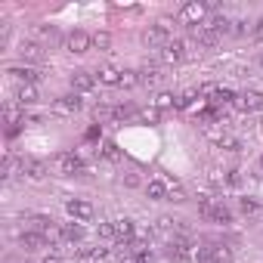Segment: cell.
I'll use <instances>...</instances> for the list:
<instances>
[{"label": "cell", "instance_id": "cell-1", "mask_svg": "<svg viewBox=\"0 0 263 263\" xmlns=\"http://www.w3.org/2000/svg\"><path fill=\"white\" fill-rule=\"evenodd\" d=\"M53 174H56V177H74V174H84L81 155H78V152H59L56 161H53Z\"/></svg>", "mask_w": 263, "mask_h": 263}, {"label": "cell", "instance_id": "cell-2", "mask_svg": "<svg viewBox=\"0 0 263 263\" xmlns=\"http://www.w3.org/2000/svg\"><path fill=\"white\" fill-rule=\"evenodd\" d=\"M208 4H201V0H189V4H183L180 10V22L189 25V28H201V22L208 19Z\"/></svg>", "mask_w": 263, "mask_h": 263}, {"label": "cell", "instance_id": "cell-3", "mask_svg": "<svg viewBox=\"0 0 263 263\" xmlns=\"http://www.w3.org/2000/svg\"><path fill=\"white\" fill-rule=\"evenodd\" d=\"M65 50L74 53V56L90 53V50H93V34H87V31H81V28L68 31V34H65Z\"/></svg>", "mask_w": 263, "mask_h": 263}, {"label": "cell", "instance_id": "cell-4", "mask_svg": "<svg viewBox=\"0 0 263 263\" xmlns=\"http://www.w3.org/2000/svg\"><path fill=\"white\" fill-rule=\"evenodd\" d=\"M65 211H68V217H71L74 223H90V220L96 217V208H93L87 198H68V201H65Z\"/></svg>", "mask_w": 263, "mask_h": 263}, {"label": "cell", "instance_id": "cell-5", "mask_svg": "<svg viewBox=\"0 0 263 263\" xmlns=\"http://www.w3.org/2000/svg\"><path fill=\"white\" fill-rule=\"evenodd\" d=\"M71 93H93L96 90V74H90V71H84V68H78V71H71Z\"/></svg>", "mask_w": 263, "mask_h": 263}, {"label": "cell", "instance_id": "cell-6", "mask_svg": "<svg viewBox=\"0 0 263 263\" xmlns=\"http://www.w3.org/2000/svg\"><path fill=\"white\" fill-rule=\"evenodd\" d=\"M186 56V44L183 41H167L161 50H158V59L164 62V65H174V62H180Z\"/></svg>", "mask_w": 263, "mask_h": 263}, {"label": "cell", "instance_id": "cell-7", "mask_svg": "<svg viewBox=\"0 0 263 263\" xmlns=\"http://www.w3.org/2000/svg\"><path fill=\"white\" fill-rule=\"evenodd\" d=\"M167 34H171L167 19H158L152 28H146V31H143V41H146V44H161V47H164V44H167Z\"/></svg>", "mask_w": 263, "mask_h": 263}, {"label": "cell", "instance_id": "cell-8", "mask_svg": "<svg viewBox=\"0 0 263 263\" xmlns=\"http://www.w3.org/2000/svg\"><path fill=\"white\" fill-rule=\"evenodd\" d=\"M143 192H146L149 201H167V198H171V189H167L164 180H149V183L143 186Z\"/></svg>", "mask_w": 263, "mask_h": 263}, {"label": "cell", "instance_id": "cell-9", "mask_svg": "<svg viewBox=\"0 0 263 263\" xmlns=\"http://www.w3.org/2000/svg\"><path fill=\"white\" fill-rule=\"evenodd\" d=\"M201 217H208V220H214V223H220V226H229V223H232V211H229L223 201H214Z\"/></svg>", "mask_w": 263, "mask_h": 263}, {"label": "cell", "instance_id": "cell-10", "mask_svg": "<svg viewBox=\"0 0 263 263\" xmlns=\"http://www.w3.org/2000/svg\"><path fill=\"white\" fill-rule=\"evenodd\" d=\"M19 248H22V251H41V248H47V235L28 229V232L19 235Z\"/></svg>", "mask_w": 263, "mask_h": 263}, {"label": "cell", "instance_id": "cell-11", "mask_svg": "<svg viewBox=\"0 0 263 263\" xmlns=\"http://www.w3.org/2000/svg\"><path fill=\"white\" fill-rule=\"evenodd\" d=\"M81 105H84L81 93H62V96L53 102V108H56V111H81Z\"/></svg>", "mask_w": 263, "mask_h": 263}, {"label": "cell", "instance_id": "cell-12", "mask_svg": "<svg viewBox=\"0 0 263 263\" xmlns=\"http://www.w3.org/2000/svg\"><path fill=\"white\" fill-rule=\"evenodd\" d=\"M22 174H25L28 180H44V177L50 174V164H44V161H37V158H28V161H22Z\"/></svg>", "mask_w": 263, "mask_h": 263}, {"label": "cell", "instance_id": "cell-13", "mask_svg": "<svg viewBox=\"0 0 263 263\" xmlns=\"http://www.w3.org/2000/svg\"><path fill=\"white\" fill-rule=\"evenodd\" d=\"M238 108H241V111H260V108H263V93L245 90V93L238 96Z\"/></svg>", "mask_w": 263, "mask_h": 263}, {"label": "cell", "instance_id": "cell-14", "mask_svg": "<svg viewBox=\"0 0 263 263\" xmlns=\"http://www.w3.org/2000/svg\"><path fill=\"white\" fill-rule=\"evenodd\" d=\"M96 81H99L102 87H121V71L111 68V65H105V68L96 71Z\"/></svg>", "mask_w": 263, "mask_h": 263}, {"label": "cell", "instance_id": "cell-15", "mask_svg": "<svg viewBox=\"0 0 263 263\" xmlns=\"http://www.w3.org/2000/svg\"><path fill=\"white\" fill-rule=\"evenodd\" d=\"M137 232V226H134V220L130 217H118L115 220V238H121V241H130V235Z\"/></svg>", "mask_w": 263, "mask_h": 263}, {"label": "cell", "instance_id": "cell-16", "mask_svg": "<svg viewBox=\"0 0 263 263\" xmlns=\"http://www.w3.org/2000/svg\"><path fill=\"white\" fill-rule=\"evenodd\" d=\"M16 99H19V105L25 108V105H34L41 96H37V87H34V84H22L19 93H16Z\"/></svg>", "mask_w": 263, "mask_h": 263}, {"label": "cell", "instance_id": "cell-17", "mask_svg": "<svg viewBox=\"0 0 263 263\" xmlns=\"http://www.w3.org/2000/svg\"><path fill=\"white\" fill-rule=\"evenodd\" d=\"M62 238H65L68 245H81V241H84V226H81V223H65V226H62Z\"/></svg>", "mask_w": 263, "mask_h": 263}, {"label": "cell", "instance_id": "cell-18", "mask_svg": "<svg viewBox=\"0 0 263 263\" xmlns=\"http://www.w3.org/2000/svg\"><path fill=\"white\" fill-rule=\"evenodd\" d=\"M19 56H22L25 62H37V59L44 56V50H41V47H37L34 41H25V44L19 47Z\"/></svg>", "mask_w": 263, "mask_h": 263}, {"label": "cell", "instance_id": "cell-19", "mask_svg": "<svg viewBox=\"0 0 263 263\" xmlns=\"http://www.w3.org/2000/svg\"><path fill=\"white\" fill-rule=\"evenodd\" d=\"M78 257H84V260H102V257H108V251L99 248V245H81L78 248Z\"/></svg>", "mask_w": 263, "mask_h": 263}, {"label": "cell", "instance_id": "cell-20", "mask_svg": "<svg viewBox=\"0 0 263 263\" xmlns=\"http://www.w3.org/2000/svg\"><path fill=\"white\" fill-rule=\"evenodd\" d=\"M7 74H13V78H19V81H25V84H34L37 81V71L34 68H19V65H13V68H7Z\"/></svg>", "mask_w": 263, "mask_h": 263}, {"label": "cell", "instance_id": "cell-21", "mask_svg": "<svg viewBox=\"0 0 263 263\" xmlns=\"http://www.w3.org/2000/svg\"><path fill=\"white\" fill-rule=\"evenodd\" d=\"M28 220H31V229H34V232H41V235H44V232H53V220H50V217H44V214H31Z\"/></svg>", "mask_w": 263, "mask_h": 263}, {"label": "cell", "instance_id": "cell-22", "mask_svg": "<svg viewBox=\"0 0 263 263\" xmlns=\"http://www.w3.org/2000/svg\"><path fill=\"white\" fill-rule=\"evenodd\" d=\"M177 102H180V99H177L174 93H158V96H155V108H158V111H164V108H174Z\"/></svg>", "mask_w": 263, "mask_h": 263}, {"label": "cell", "instance_id": "cell-23", "mask_svg": "<svg viewBox=\"0 0 263 263\" xmlns=\"http://www.w3.org/2000/svg\"><path fill=\"white\" fill-rule=\"evenodd\" d=\"M229 25H232V22H229V19H226V16H214V19H211V28H214V31H217V34H220V37H223V34H229V31H232V28H229Z\"/></svg>", "mask_w": 263, "mask_h": 263}, {"label": "cell", "instance_id": "cell-24", "mask_svg": "<svg viewBox=\"0 0 263 263\" xmlns=\"http://www.w3.org/2000/svg\"><path fill=\"white\" fill-rule=\"evenodd\" d=\"M93 47L102 50V53L111 50V34H108V31H96V34H93Z\"/></svg>", "mask_w": 263, "mask_h": 263}, {"label": "cell", "instance_id": "cell-25", "mask_svg": "<svg viewBox=\"0 0 263 263\" xmlns=\"http://www.w3.org/2000/svg\"><path fill=\"white\" fill-rule=\"evenodd\" d=\"M121 180H124V186H127V189H140V186H146V183L140 180V174H137V171H127Z\"/></svg>", "mask_w": 263, "mask_h": 263}, {"label": "cell", "instance_id": "cell-26", "mask_svg": "<svg viewBox=\"0 0 263 263\" xmlns=\"http://www.w3.org/2000/svg\"><path fill=\"white\" fill-rule=\"evenodd\" d=\"M140 84V71H121V87L130 90V87H137Z\"/></svg>", "mask_w": 263, "mask_h": 263}, {"label": "cell", "instance_id": "cell-27", "mask_svg": "<svg viewBox=\"0 0 263 263\" xmlns=\"http://www.w3.org/2000/svg\"><path fill=\"white\" fill-rule=\"evenodd\" d=\"M96 235L99 238H115V223H96Z\"/></svg>", "mask_w": 263, "mask_h": 263}, {"label": "cell", "instance_id": "cell-28", "mask_svg": "<svg viewBox=\"0 0 263 263\" xmlns=\"http://www.w3.org/2000/svg\"><path fill=\"white\" fill-rule=\"evenodd\" d=\"M158 81V68H143L140 71V84H155Z\"/></svg>", "mask_w": 263, "mask_h": 263}, {"label": "cell", "instance_id": "cell-29", "mask_svg": "<svg viewBox=\"0 0 263 263\" xmlns=\"http://www.w3.org/2000/svg\"><path fill=\"white\" fill-rule=\"evenodd\" d=\"M102 155H105L108 161H121V152H118L115 143H105V146H102Z\"/></svg>", "mask_w": 263, "mask_h": 263}, {"label": "cell", "instance_id": "cell-30", "mask_svg": "<svg viewBox=\"0 0 263 263\" xmlns=\"http://www.w3.org/2000/svg\"><path fill=\"white\" fill-rule=\"evenodd\" d=\"M140 118L149 121V124H158V121H161V111H158V108H146V111H140Z\"/></svg>", "mask_w": 263, "mask_h": 263}, {"label": "cell", "instance_id": "cell-31", "mask_svg": "<svg viewBox=\"0 0 263 263\" xmlns=\"http://www.w3.org/2000/svg\"><path fill=\"white\" fill-rule=\"evenodd\" d=\"M118 263H146V260L137 257V254H130V251H121V254H118Z\"/></svg>", "mask_w": 263, "mask_h": 263}, {"label": "cell", "instance_id": "cell-32", "mask_svg": "<svg viewBox=\"0 0 263 263\" xmlns=\"http://www.w3.org/2000/svg\"><path fill=\"white\" fill-rule=\"evenodd\" d=\"M238 208H241V214H254V211H257V201H254V198H241Z\"/></svg>", "mask_w": 263, "mask_h": 263}, {"label": "cell", "instance_id": "cell-33", "mask_svg": "<svg viewBox=\"0 0 263 263\" xmlns=\"http://www.w3.org/2000/svg\"><path fill=\"white\" fill-rule=\"evenodd\" d=\"M84 137H87L90 143H93V140H99V137H102V127H99V124H93V127H87V134H84Z\"/></svg>", "mask_w": 263, "mask_h": 263}, {"label": "cell", "instance_id": "cell-34", "mask_svg": "<svg viewBox=\"0 0 263 263\" xmlns=\"http://www.w3.org/2000/svg\"><path fill=\"white\" fill-rule=\"evenodd\" d=\"M214 96H217V102H229L232 99V90H214Z\"/></svg>", "mask_w": 263, "mask_h": 263}, {"label": "cell", "instance_id": "cell-35", "mask_svg": "<svg viewBox=\"0 0 263 263\" xmlns=\"http://www.w3.org/2000/svg\"><path fill=\"white\" fill-rule=\"evenodd\" d=\"M37 31H41V34H44V37H53V34H56V28H53V25H41V28H37Z\"/></svg>", "mask_w": 263, "mask_h": 263}, {"label": "cell", "instance_id": "cell-36", "mask_svg": "<svg viewBox=\"0 0 263 263\" xmlns=\"http://www.w3.org/2000/svg\"><path fill=\"white\" fill-rule=\"evenodd\" d=\"M167 201H186V192L183 189H177V192H171V198Z\"/></svg>", "mask_w": 263, "mask_h": 263}, {"label": "cell", "instance_id": "cell-37", "mask_svg": "<svg viewBox=\"0 0 263 263\" xmlns=\"http://www.w3.org/2000/svg\"><path fill=\"white\" fill-rule=\"evenodd\" d=\"M41 263H65V260H62V257H59V254H47V257H44V260H41Z\"/></svg>", "mask_w": 263, "mask_h": 263}, {"label": "cell", "instance_id": "cell-38", "mask_svg": "<svg viewBox=\"0 0 263 263\" xmlns=\"http://www.w3.org/2000/svg\"><path fill=\"white\" fill-rule=\"evenodd\" d=\"M254 37H257V41H263V19L254 25Z\"/></svg>", "mask_w": 263, "mask_h": 263}, {"label": "cell", "instance_id": "cell-39", "mask_svg": "<svg viewBox=\"0 0 263 263\" xmlns=\"http://www.w3.org/2000/svg\"><path fill=\"white\" fill-rule=\"evenodd\" d=\"M257 62H260V65H263V53H260V56H257Z\"/></svg>", "mask_w": 263, "mask_h": 263}, {"label": "cell", "instance_id": "cell-40", "mask_svg": "<svg viewBox=\"0 0 263 263\" xmlns=\"http://www.w3.org/2000/svg\"><path fill=\"white\" fill-rule=\"evenodd\" d=\"M260 167H263V155H260Z\"/></svg>", "mask_w": 263, "mask_h": 263}]
</instances>
